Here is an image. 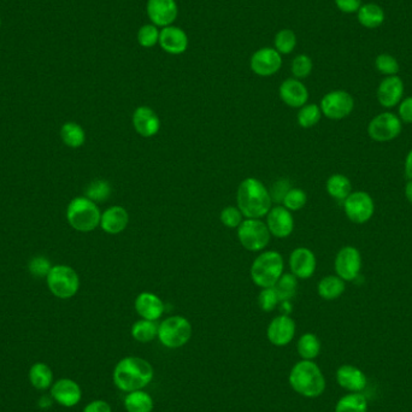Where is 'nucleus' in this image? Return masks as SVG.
Here are the masks:
<instances>
[{
    "mask_svg": "<svg viewBox=\"0 0 412 412\" xmlns=\"http://www.w3.org/2000/svg\"><path fill=\"white\" fill-rule=\"evenodd\" d=\"M346 291V281L338 275H329L322 278L317 286V292L320 297L326 300H334L341 297Z\"/></svg>",
    "mask_w": 412,
    "mask_h": 412,
    "instance_id": "obj_27",
    "label": "nucleus"
},
{
    "mask_svg": "<svg viewBox=\"0 0 412 412\" xmlns=\"http://www.w3.org/2000/svg\"><path fill=\"white\" fill-rule=\"evenodd\" d=\"M322 115L333 121H340L352 114L355 99L349 92L336 90L327 93L321 101Z\"/></svg>",
    "mask_w": 412,
    "mask_h": 412,
    "instance_id": "obj_10",
    "label": "nucleus"
},
{
    "mask_svg": "<svg viewBox=\"0 0 412 412\" xmlns=\"http://www.w3.org/2000/svg\"><path fill=\"white\" fill-rule=\"evenodd\" d=\"M159 46L164 52L169 54H183L188 48L187 33L175 25H168L161 29L159 33Z\"/></svg>",
    "mask_w": 412,
    "mask_h": 412,
    "instance_id": "obj_18",
    "label": "nucleus"
},
{
    "mask_svg": "<svg viewBox=\"0 0 412 412\" xmlns=\"http://www.w3.org/2000/svg\"><path fill=\"white\" fill-rule=\"evenodd\" d=\"M403 130V122L393 112L375 116L368 125V134L376 143H389L397 139Z\"/></svg>",
    "mask_w": 412,
    "mask_h": 412,
    "instance_id": "obj_9",
    "label": "nucleus"
},
{
    "mask_svg": "<svg viewBox=\"0 0 412 412\" xmlns=\"http://www.w3.org/2000/svg\"><path fill=\"white\" fill-rule=\"evenodd\" d=\"M158 327L156 321L143 318L132 327V336L139 342H150L158 336Z\"/></svg>",
    "mask_w": 412,
    "mask_h": 412,
    "instance_id": "obj_34",
    "label": "nucleus"
},
{
    "mask_svg": "<svg viewBox=\"0 0 412 412\" xmlns=\"http://www.w3.org/2000/svg\"><path fill=\"white\" fill-rule=\"evenodd\" d=\"M280 299L275 288H263V291L259 293L258 304L259 307L265 312L273 311L275 307H278Z\"/></svg>",
    "mask_w": 412,
    "mask_h": 412,
    "instance_id": "obj_43",
    "label": "nucleus"
},
{
    "mask_svg": "<svg viewBox=\"0 0 412 412\" xmlns=\"http://www.w3.org/2000/svg\"><path fill=\"white\" fill-rule=\"evenodd\" d=\"M146 12L151 23L158 28H164L173 25L175 19H178V3L175 0H149Z\"/></svg>",
    "mask_w": 412,
    "mask_h": 412,
    "instance_id": "obj_14",
    "label": "nucleus"
},
{
    "mask_svg": "<svg viewBox=\"0 0 412 412\" xmlns=\"http://www.w3.org/2000/svg\"><path fill=\"white\" fill-rule=\"evenodd\" d=\"M243 216L239 207L227 206L220 212V222L228 228H238L243 222Z\"/></svg>",
    "mask_w": 412,
    "mask_h": 412,
    "instance_id": "obj_44",
    "label": "nucleus"
},
{
    "mask_svg": "<svg viewBox=\"0 0 412 412\" xmlns=\"http://www.w3.org/2000/svg\"><path fill=\"white\" fill-rule=\"evenodd\" d=\"M46 278L51 293L61 299L74 297L80 287L79 275L67 265L52 267Z\"/></svg>",
    "mask_w": 412,
    "mask_h": 412,
    "instance_id": "obj_7",
    "label": "nucleus"
},
{
    "mask_svg": "<svg viewBox=\"0 0 412 412\" xmlns=\"http://www.w3.org/2000/svg\"><path fill=\"white\" fill-rule=\"evenodd\" d=\"M192 336V326L183 316L168 317L158 327V339L168 349L186 345Z\"/></svg>",
    "mask_w": 412,
    "mask_h": 412,
    "instance_id": "obj_6",
    "label": "nucleus"
},
{
    "mask_svg": "<svg viewBox=\"0 0 412 412\" xmlns=\"http://www.w3.org/2000/svg\"><path fill=\"white\" fill-rule=\"evenodd\" d=\"M336 381L340 387L351 393L362 392L367 387L368 380L362 370L353 365H341L336 371Z\"/></svg>",
    "mask_w": 412,
    "mask_h": 412,
    "instance_id": "obj_23",
    "label": "nucleus"
},
{
    "mask_svg": "<svg viewBox=\"0 0 412 412\" xmlns=\"http://www.w3.org/2000/svg\"><path fill=\"white\" fill-rule=\"evenodd\" d=\"M326 189L331 198L336 200H345L352 193V183L345 175L334 174L327 180Z\"/></svg>",
    "mask_w": 412,
    "mask_h": 412,
    "instance_id": "obj_28",
    "label": "nucleus"
},
{
    "mask_svg": "<svg viewBox=\"0 0 412 412\" xmlns=\"http://www.w3.org/2000/svg\"><path fill=\"white\" fill-rule=\"evenodd\" d=\"M238 236L245 249L258 252L268 246L271 234L267 223L259 218H246L238 227Z\"/></svg>",
    "mask_w": 412,
    "mask_h": 412,
    "instance_id": "obj_8",
    "label": "nucleus"
},
{
    "mask_svg": "<svg viewBox=\"0 0 412 412\" xmlns=\"http://www.w3.org/2000/svg\"><path fill=\"white\" fill-rule=\"evenodd\" d=\"M135 310L144 320L157 321L163 315L164 304L154 293L143 292L135 299Z\"/></svg>",
    "mask_w": 412,
    "mask_h": 412,
    "instance_id": "obj_24",
    "label": "nucleus"
},
{
    "mask_svg": "<svg viewBox=\"0 0 412 412\" xmlns=\"http://www.w3.org/2000/svg\"><path fill=\"white\" fill-rule=\"evenodd\" d=\"M375 68L380 74L384 76H394L400 70V65L397 58L389 53H381L375 58Z\"/></svg>",
    "mask_w": 412,
    "mask_h": 412,
    "instance_id": "obj_39",
    "label": "nucleus"
},
{
    "mask_svg": "<svg viewBox=\"0 0 412 412\" xmlns=\"http://www.w3.org/2000/svg\"><path fill=\"white\" fill-rule=\"evenodd\" d=\"M307 202V193L300 188H291L283 198V206L289 211H298L302 209Z\"/></svg>",
    "mask_w": 412,
    "mask_h": 412,
    "instance_id": "obj_42",
    "label": "nucleus"
},
{
    "mask_svg": "<svg viewBox=\"0 0 412 412\" xmlns=\"http://www.w3.org/2000/svg\"><path fill=\"white\" fill-rule=\"evenodd\" d=\"M130 223V215L122 206H111L101 214V227L107 234H120Z\"/></svg>",
    "mask_w": 412,
    "mask_h": 412,
    "instance_id": "obj_25",
    "label": "nucleus"
},
{
    "mask_svg": "<svg viewBox=\"0 0 412 412\" xmlns=\"http://www.w3.org/2000/svg\"><path fill=\"white\" fill-rule=\"evenodd\" d=\"M368 411V400L364 394L360 392L350 393L342 397L338 402L336 412H367Z\"/></svg>",
    "mask_w": 412,
    "mask_h": 412,
    "instance_id": "obj_33",
    "label": "nucleus"
},
{
    "mask_svg": "<svg viewBox=\"0 0 412 412\" xmlns=\"http://www.w3.org/2000/svg\"><path fill=\"white\" fill-rule=\"evenodd\" d=\"M405 197L412 205V180H409V183L405 186Z\"/></svg>",
    "mask_w": 412,
    "mask_h": 412,
    "instance_id": "obj_51",
    "label": "nucleus"
},
{
    "mask_svg": "<svg viewBox=\"0 0 412 412\" xmlns=\"http://www.w3.org/2000/svg\"><path fill=\"white\" fill-rule=\"evenodd\" d=\"M274 288L278 293L280 302H289L297 294V278L293 274H282Z\"/></svg>",
    "mask_w": 412,
    "mask_h": 412,
    "instance_id": "obj_35",
    "label": "nucleus"
},
{
    "mask_svg": "<svg viewBox=\"0 0 412 412\" xmlns=\"http://www.w3.org/2000/svg\"><path fill=\"white\" fill-rule=\"evenodd\" d=\"M267 217L270 234L283 239L292 234L294 229V220H293L291 211L287 210L285 206H275L271 207Z\"/></svg>",
    "mask_w": 412,
    "mask_h": 412,
    "instance_id": "obj_17",
    "label": "nucleus"
},
{
    "mask_svg": "<svg viewBox=\"0 0 412 412\" xmlns=\"http://www.w3.org/2000/svg\"><path fill=\"white\" fill-rule=\"evenodd\" d=\"M28 269L30 274L35 278H48L50 270L52 269L51 262L43 256L34 257L28 264Z\"/></svg>",
    "mask_w": 412,
    "mask_h": 412,
    "instance_id": "obj_45",
    "label": "nucleus"
},
{
    "mask_svg": "<svg viewBox=\"0 0 412 412\" xmlns=\"http://www.w3.org/2000/svg\"><path fill=\"white\" fill-rule=\"evenodd\" d=\"M404 172L409 180H412V149L409 151L408 156L405 158V163H404Z\"/></svg>",
    "mask_w": 412,
    "mask_h": 412,
    "instance_id": "obj_50",
    "label": "nucleus"
},
{
    "mask_svg": "<svg viewBox=\"0 0 412 412\" xmlns=\"http://www.w3.org/2000/svg\"><path fill=\"white\" fill-rule=\"evenodd\" d=\"M317 259L311 249L307 247H298L289 257V268L296 278H311L316 271Z\"/></svg>",
    "mask_w": 412,
    "mask_h": 412,
    "instance_id": "obj_20",
    "label": "nucleus"
},
{
    "mask_svg": "<svg viewBox=\"0 0 412 412\" xmlns=\"http://www.w3.org/2000/svg\"><path fill=\"white\" fill-rule=\"evenodd\" d=\"M405 86L404 81L398 76H386L382 81L380 82L378 87V101L381 106L386 109H392L394 106L399 105V103L403 101Z\"/></svg>",
    "mask_w": 412,
    "mask_h": 412,
    "instance_id": "obj_15",
    "label": "nucleus"
},
{
    "mask_svg": "<svg viewBox=\"0 0 412 412\" xmlns=\"http://www.w3.org/2000/svg\"><path fill=\"white\" fill-rule=\"evenodd\" d=\"M125 408L127 412H152L154 399L143 389L130 392L125 395Z\"/></svg>",
    "mask_w": 412,
    "mask_h": 412,
    "instance_id": "obj_30",
    "label": "nucleus"
},
{
    "mask_svg": "<svg viewBox=\"0 0 412 412\" xmlns=\"http://www.w3.org/2000/svg\"><path fill=\"white\" fill-rule=\"evenodd\" d=\"M159 30L154 24H144L138 32V43L145 48H151L159 43Z\"/></svg>",
    "mask_w": 412,
    "mask_h": 412,
    "instance_id": "obj_41",
    "label": "nucleus"
},
{
    "mask_svg": "<svg viewBox=\"0 0 412 412\" xmlns=\"http://www.w3.org/2000/svg\"><path fill=\"white\" fill-rule=\"evenodd\" d=\"M267 336L273 345H288L296 336V322L288 315L275 317L269 325Z\"/></svg>",
    "mask_w": 412,
    "mask_h": 412,
    "instance_id": "obj_16",
    "label": "nucleus"
},
{
    "mask_svg": "<svg viewBox=\"0 0 412 412\" xmlns=\"http://www.w3.org/2000/svg\"><path fill=\"white\" fill-rule=\"evenodd\" d=\"M336 273L344 281H353L358 278L362 269V254L355 246H345L336 257Z\"/></svg>",
    "mask_w": 412,
    "mask_h": 412,
    "instance_id": "obj_12",
    "label": "nucleus"
},
{
    "mask_svg": "<svg viewBox=\"0 0 412 412\" xmlns=\"http://www.w3.org/2000/svg\"><path fill=\"white\" fill-rule=\"evenodd\" d=\"M322 111L316 104H307L300 107L298 112L297 120L302 128H311L321 121Z\"/></svg>",
    "mask_w": 412,
    "mask_h": 412,
    "instance_id": "obj_37",
    "label": "nucleus"
},
{
    "mask_svg": "<svg viewBox=\"0 0 412 412\" xmlns=\"http://www.w3.org/2000/svg\"><path fill=\"white\" fill-rule=\"evenodd\" d=\"M29 381L34 389L45 391L53 384L52 370L45 363L38 362L30 367L29 369Z\"/></svg>",
    "mask_w": 412,
    "mask_h": 412,
    "instance_id": "obj_29",
    "label": "nucleus"
},
{
    "mask_svg": "<svg viewBox=\"0 0 412 412\" xmlns=\"http://www.w3.org/2000/svg\"><path fill=\"white\" fill-rule=\"evenodd\" d=\"M249 67L258 76H271L282 67V57L275 48H259L252 54Z\"/></svg>",
    "mask_w": 412,
    "mask_h": 412,
    "instance_id": "obj_13",
    "label": "nucleus"
},
{
    "mask_svg": "<svg viewBox=\"0 0 412 412\" xmlns=\"http://www.w3.org/2000/svg\"><path fill=\"white\" fill-rule=\"evenodd\" d=\"M133 125L138 134L144 138H152L161 128V121L149 106H139L133 114Z\"/></svg>",
    "mask_w": 412,
    "mask_h": 412,
    "instance_id": "obj_22",
    "label": "nucleus"
},
{
    "mask_svg": "<svg viewBox=\"0 0 412 412\" xmlns=\"http://www.w3.org/2000/svg\"><path fill=\"white\" fill-rule=\"evenodd\" d=\"M283 258L276 251H267L254 259L251 267V278L258 287H274L282 276Z\"/></svg>",
    "mask_w": 412,
    "mask_h": 412,
    "instance_id": "obj_4",
    "label": "nucleus"
},
{
    "mask_svg": "<svg viewBox=\"0 0 412 412\" xmlns=\"http://www.w3.org/2000/svg\"><path fill=\"white\" fill-rule=\"evenodd\" d=\"M0 25H1V21H0Z\"/></svg>",
    "mask_w": 412,
    "mask_h": 412,
    "instance_id": "obj_52",
    "label": "nucleus"
},
{
    "mask_svg": "<svg viewBox=\"0 0 412 412\" xmlns=\"http://www.w3.org/2000/svg\"><path fill=\"white\" fill-rule=\"evenodd\" d=\"M154 368L147 360L140 357H125L116 364L114 382L123 392L144 389L154 379Z\"/></svg>",
    "mask_w": 412,
    "mask_h": 412,
    "instance_id": "obj_1",
    "label": "nucleus"
},
{
    "mask_svg": "<svg viewBox=\"0 0 412 412\" xmlns=\"http://www.w3.org/2000/svg\"><path fill=\"white\" fill-rule=\"evenodd\" d=\"M344 210L349 220L356 225L369 222L375 214V202L369 193L358 191L351 193L344 200Z\"/></svg>",
    "mask_w": 412,
    "mask_h": 412,
    "instance_id": "obj_11",
    "label": "nucleus"
},
{
    "mask_svg": "<svg viewBox=\"0 0 412 412\" xmlns=\"http://www.w3.org/2000/svg\"><path fill=\"white\" fill-rule=\"evenodd\" d=\"M61 136H62L63 143L72 149L81 147L86 140L85 130L81 125H77L75 122H68L63 125Z\"/></svg>",
    "mask_w": 412,
    "mask_h": 412,
    "instance_id": "obj_32",
    "label": "nucleus"
},
{
    "mask_svg": "<svg viewBox=\"0 0 412 412\" xmlns=\"http://www.w3.org/2000/svg\"><path fill=\"white\" fill-rule=\"evenodd\" d=\"M386 14L380 5L375 3L362 4L357 11V19L362 27L367 29H376L384 23Z\"/></svg>",
    "mask_w": 412,
    "mask_h": 412,
    "instance_id": "obj_26",
    "label": "nucleus"
},
{
    "mask_svg": "<svg viewBox=\"0 0 412 412\" xmlns=\"http://www.w3.org/2000/svg\"><path fill=\"white\" fill-rule=\"evenodd\" d=\"M274 46L281 56L289 54L294 51L297 46V35L291 29H281L278 30L275 39H274Z\"/></svg>",
    "mask_w": 412,
    "mask_h": 412,
    "instance_id": "obj_36",
    "label": "nucleus"
},
{
    "mask_svg": "<svg viewBox=\"0 0 412 412\" xmlns=\"http://www.w3.org/2000/svg\"><path fill=\"white\" fill-rule=\"evenodd\" d=\"M312 69H313V63H312L311 58L309 57L307 54H298L291 64V72H292L293 76L298 80H302V79L310 76Z\"/></svg>",
    "mask_w": 412,
    "mask_h": 412,
    "instance_id": "obj_40",
    "label": "nucleus"
},
{
    "mask_svg": "<svg viewBox=\"0 0 412 412\" xmlns=\"http://www.w3.org/2000/svg\"><path fill=\"white\" fill-rule=\"evenodd\" d=\"M83 412H112L110 404L106 403L105 400H94L87 404Z\"/></svg>",
    "mask_w": 412,
    "mask_h": 412,
    "instance_id": "obj_49",
    "label": "nucleus"
},
{
    "mask_svg": "<svg viewBox=\"0 0 412 412\" xmlns=\"http://www.w3.org/2000/svg\"><path fill=\"white\" fill-rule=\"evenodd\" d=\"M67 218L74 229L91 231L101 225V214L99 207L91 199L77 197L68 205Z\"/></svg>",
    "mask_w": 412,
    "mask_h": 412,
    "instance_id": "obj_5",
    "label": "nucleus"
},
{
    "mask_svg": "<svg viewBox=\"0 0 412 412\" xmlns=\"http://www.w3.org/2000/svg\"><path fill=\"white\" fill-rule=\"evenodd\" d=\"M238 207L246 218H262L268 215L273 199L267 187L254 178H245L238 188Z\"/></svg>",
    "mask_w": 412,
    "mask_h": 412,
    "instance_id": "obj_2",
    "label": "nucleus"
},
{
    "mask_svg": "<svg viewBox=\"0 0 412 412\" xmlns=\"http://www.w3.org/2000/svg\"><path fill=\"white\" fill-rule=\"evenodd\" d=\"M85 193H86V198L91 199L92 202H105L106 199L110 197V183L105 180H94L87 186Z\"/></svg>",
    "mask_w": 412,
    "mask_h": 412,
    "instance_id": "obj_38",
    "label": "nucleus"
},
{
    "mask_svg": "<svg viewBox=\"0 0 412 412\" xmlns=\"http://www.w3.org/2000/svg\"><path fill=\"white\" fill-rule=\"evenodd\" d=\"M336 8L344 14H357L362 6V0H334Z\"/></svg>",
    "mask_w": 412,
    "mask_h": 412,
    "instance_id": "obj_48",
    "label": "nucleus"
},
{
    "mask_svg": "<svg viewBox=\"0 0 412 412\" xmlns=\"http://www.w3.org/2000/svg\"><path fill=\"white\" fill-rule=\"evenodd\" d=\"M278 94L286 105L296 109H300L302 106L307 105L309 101V91L307 86L298 79L285 80L280 86Z\"/></svg>",
    "mask_w": 412,
    "mask_h": 412,
    "instance_id": "obj_21",
    "label": "nucleus"
},
{
    "mask_svg": "<svg viewBox=\"0 0 412 412\" xmlns=\"http://www.w3.org/2000/svg\"><path fill=\"white\" fill-rule=\"evenodd\" d=\"M51 397L64 408H72L81 400V387L74 380H58L51 386Z\"/></svg>",
    "mask_w": 412,
    "mask_h": 412,
    "instance_id": "obj_19",
    "label": "nucleus"
},
{
    "mask_svg": "<svg viewBox=\"0 0 412 412\" xmlns=\"http://www.w3.org/2000/svg\"><path fill=\"white\" fill-rule=\"evenodd\" d=\"M289 189L291 187H289V183L287 180H280L274 185L271 191L269 193H270V197L273 199V202L280 203L282 202L283 198L287 194Z\"/></svg>",
    "mask_w": 412,
    "mask_h": 412,
    "instance_id": "obj_46",
    "label": "nucleus"
},
{
    "mask_svg": "<svg viewBox=\"0 0 412 412\" xmlns=\"http://www.w3.org/2000/svg\"><path fill=\"white\" fill-rule=\"evenodd\" d=\"M297 350L302 360H315L321 352V341L315 334L307 333L298 340Z\"/></svg>",
    "mask_w": 412,
    "mask_h": 412,
    "instance_id": "obj_31",
    "label": "nucleus"
},
{
    "mask_svg": "<svg viewBox=\"0 0 412 412\" xmlns=\"http://www.w3.org/2000/svg\"><path fill=\"white\" fill-rule=\"evenodd\" d=\"M398 117L403 123H412V96L404 98L399 103Z\"/></svg>",
    "mask_w": 412,
    "mask_h": 412,
    "instance_id": "obj_47",
    "label": "nucleus"
},
{
    "mask_svg": "<svg viewBox=\"0 0 412 412\" xmlns=\"http://www.w3.org/2000/svg\"><path fill=\"white\" fill-rule=\"evenodd\" d=\"M289 384L302 397L317 398L326 389V379L315 362L302 360L291 370Z\"/></svg>",
    "mask_w": 412,
    "mask_h": 412,
    "instance_id": "obj_3",
    "label": "nucleus"
}]
</instances>
